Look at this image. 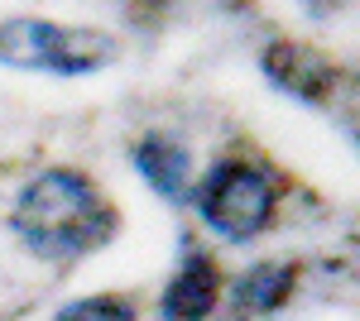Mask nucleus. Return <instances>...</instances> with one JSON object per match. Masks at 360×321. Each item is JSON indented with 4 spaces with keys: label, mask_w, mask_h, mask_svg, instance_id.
I'll return each instance as SVG.
<instances>
[{
    "label": "nucleus",
    "mask_w": 360,
    "mask_h": 321,
    "mask_svg": "<svg viewBox=\"0 0 360 321\" xmlns=\"http://www.w3.org/2000/svg\"><path fill=\"white\" fill-rule=\"evenodd\" d=\"M10 230L44 259H77L86 249L106 244V235L115 230V216L82 173L53 168V173H39L20 192V202L10 211Z\"/></svg>",
    "instance_id": "f257e3e1"
},
{
    "label": "nucleus",
    "mask_w": 360,
    "mask_h": 321,
    "mask_svg": "<svg viewBox=\"0 0 360 321\" xmlns=\"http://www.w3.org/2000/svg\"><path fill=\"white\" fill-rule=\"evenodd\" d=\"M115 58V39L101 29H68L49 20H5L0 25V63L29 72L82 77Z\"/></svg>",
    "instance_id": "f03ea898"
},
{
    "label": "nucleus",
    "mask_w": 360,
    "mask_h": 321,
    "mask_svg": "<svg viewBox=\"0 0 360 321\" xmlns=\"http://www.w3.org/2000/svg\"><path fill=\"white\" fill-rule=\"evenodd\" d=\"M197 211L226 240H255L274 221V178L255 163H217L197 188Z\"/></svg>",
    "instance_id": "7ed1b4c3"
},
{
    "label": "nucleus",
    "mask_w": 360,
    "mask_h": 321,
    "mask_svg": "<svg viewBox=\"0 0 360 321\" xmlns=\"http://www.w3.org/2000/svg\"><path fill=\"white\" fill-rule=\"evenodd\" d=\"M264 72L298 101H327V91L336 86V67L317 48H303V44H274L264 53Z\"/></svg>",
    "instance_id": "20e7f679"
},
{
    "label": "nucleus",
    "mask_w": 360,
    "mask_h": 321,
    "mask_svg": "<svg viewBox=\"0 0 360 321\" xmlns=\"http://www.w3.org/2000/svg\"><path fill=\"white\" fill-rule=\"evenodd\" d=\"M135 168L164 202H173V207L188 202V192H193V159H188V149H183L178 139L154 134V139L135 144Z\"/></svg>",
    "instance_id": "39448f33"
},
{
    "label": "nucleus",
    "mask_w": 360,
    "mask_h": 321,
    "mask_svg": "<svg viewBox=\"0 0 360 321\" xmlns=\"http://www.w3.org/2000/svg\"><path fill=\"white\" fill-rule=\"evenodd\" d=\"M217 293H221L217 264H212V259H202V254H193L188 264L168 278L159 307H164L168 321H202L212 307H217Z\"/></svg>",
    "instance_id": "423d86ee"
},
{
    "label": "nucleus",
    "mask_w": 360,
    "mask_h": 321,
    "mask_svg": "<svg viewBox=\"0 0 360 321\" xmlns=\"http://www.w3.org/2000/svg\"><path fill=\"white\" fill-rule=\"evenodd\" d=\"M293 283H298V268H293V264H259V268H250L245 278L236 283V312L269 317V312H278V307L288 302Z\"/></svg>",
    "instance_id": "0eeeda50"
},
{
    "label": "nucleus",
    "mask_w": 360,
    "mask_h": 321,
    "mask_svg": "<svg viewBox=\"0 0 360 321\" xmlns=\"http://www.w3.org/2000/svg\"><path fill=\"white\" fill-rule=\"evenodd\" d=\"M58 321H135V312L125 302H115V297H86V302L63 307Z\"/></svg>",
    "instance_id": "6e6552de"
}]
</instances>
